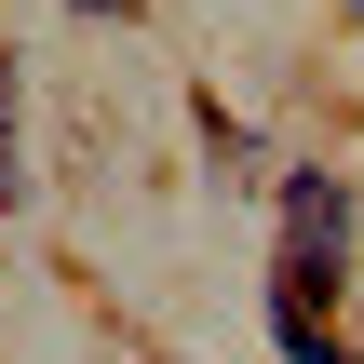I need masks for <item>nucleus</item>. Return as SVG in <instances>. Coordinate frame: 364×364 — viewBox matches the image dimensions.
I'll list each match as a JSON object with an SVG mask.
<instances>
[{"label": "nucleus", "mask_w": 364, "mask_h": 364, "mask_svg": "<svg viewBox=\"0 0 364 364\" xmlns=\"http://www.w3.org/2000/svg\"><path fill=\"white\" fill-rule=\"evenodd\" d=\"M95 14H122V0H95Z\"/></svg>", "instance_id": "obj_1"}]
</instances>
